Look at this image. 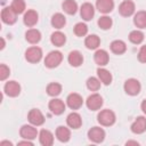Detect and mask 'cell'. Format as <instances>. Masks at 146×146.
<instances>
[{
  "label": "cell",
  "mask_w": 146,
  "mask_h": 146,
  "mask_svg": "<svg viewBox=\"0 0 146 146\" xmlns=\"http://www.w3.org/2000/svg\"><path fill=\"white\" fill-rule=\"evenodd\" d=\"M63 60V55L60 51L58 50H54V51H50L46 58H44V65L48 67V68H54V67H57Z\"/></svg>",
  "instance_id": "6da1fadb"
},
{
  "label": "cell",
  "mask_w": 146,
  "mask_h": 146,
  "mask_svg": "<svg viewBox=\"0 0 146 146\" xmlns=\"http://www.w3.org/2000/svg\"><path fill=\"white\" fill-rule=\"evenodd\" d=\"M97 120L102 125L110 127V125L114 124V122H115V114L111 110H103L98 113Z\"/></svg>",
  "instance_id": "7a4b0ae2"
},
{
  "label": "cell",
  "mask_w": 146,
  "mask_h": 146,
  "mask_svg": "<svg viewBox=\"0 0 146 146\" xmlns=\"http://www.w3.org/2000/svg\"><path fill=\"white\" fill-rule=\"evenodd\" d=\"M141 86L137 79H128L124 82V91L130 96H136L140 92Z\"/></svg>",
  "instance_id": "3957f363"
},
{
  "label": "cell",
  "mask_w": 146,
  "mask_h": 146,
  "mask_svg": "<svg viewBox=\"0 0 146 146\" xmlns=\"http://www.w3.org/2000/svg\"><path fill=\"white\" fill-rule=\"evenodd\" d=\"M25 58L30 63H38L42 58V50L39 47H30L25 51Z\"/></svg>",
  "instance_id": "277c9868"
},
{
  "label": "cell",
  "mask_w": 146,
  "mask_h": 146,
  "mask_svg": "<svg viewBox=\"0 0 146 146\" xmlns=\"http://www.w3.org/2000/svg\"><path fill=\"white\" fill-rule=\"evenodd\" d=\"M86 104H87V107L90 110V111H97L102 107L103 105V98L100 95L98 94H92L90 95L87 100H86Z\"/></svg>",
  "instance_id": "5b68a950"
},
{
  "label": "cell",
  "mask_w": 146,
  "mask_h": 146,
  "mask_svg": "<svg viewBox=\"0 0 146 146\" xmlns=\"http://www.w3.org/2000/svg\"><path fill=\"white\" fill-rule=\"evenodd\" d=\"M27 119H29V121H30L31 124L36 125V127L43 124V122H44V116H43V114L41 113V111H39L38 108H32V110L29 112Z\"/></svg>",
  "instance_id": "8992f818"
},
{
  "label": "cell",
  "mask_w": 146,
  "mask_h": 146,
  "mask_svg": "<svg viewBox=\"0 0 146 146\" xmlns=\"http://www.w3.org/2000/svg\"><path fill=\"white\" fill-rule=\"evenodd\" d=\"M1 19L5 24H8V25H11L16 22L17 19V14L14 11V9L11 7H6L2 9L1 11Z\"/></svg>",
  "instance_id": "52a82bcc"
},
{
  "label": "cell",
  "mask_w": 146,
  "mask_h": 146,
  "mask_svg": "<svg viewBox=\"0 0 146 146\" xmlns=\"http://www.w3.org/2000/svg\"><path fill=\"white\" fill-rule=\"evenodd\" d=\"M19 135L22 138L24 139H29V140H33L36 138L38 136V130L33 127V125H29V124H24L22 125L21 130H19Z\"/></svg>",
  "instance_id": "ba28073f"
},
{
  "label": "cell",
  "mask_w": 146,
  "mask_h": 146,
  "mask_svg": "<svg viewBox=\"0 0 146 146\" xmlns=\"http://www.w3.org/2000/svg\"><path fill=\"white\" fill-rule=\"evenodd\" d=\"M88 138L94 143H102L105 138V131L99 127H94L88 131Z\"/></svg>",
  "instance_id": "9c48e42d"
},
{
  "label": "cell",
  "mask_w": 146,
  "mask_h": 146,
  "mask_svg": "<svg viewBox=\"0 0 146 146\" xmlns=\"http://www.w3.org/2000/svg\"><path fill=\"white\" fill-rule=\"evenodd\" d=\"M5 94L9 97H17L21 92V86L16 81H8L5 84Z\"/></svg>",
  "instance_id": "30bf717a"
},
{
  "label": "cell",
  "mask_w": 146,
  "mask_h": 146,
  "mask_svg": "<svg viewBox=\"0 0 146 146\" xmlns=\"http://www.w3.org/2000/svg\"><path fill=\"white\" fill-rule=\"evenodd\" d=\"M66 103H67V106H68L70 108H72V110H78V108H80V107L82 106L83 99H82V97H81L79 94L73 92V94H70V95L67 96Z\"/></svg>",
  "instance_id": "8fae6325"
},
{
  "label": "cell",
  "mask_w": 146,
  "mask_h": 146,
  "mask_svg": "<svg viewBox=\"0 0 146 146\" xmlns=\"http://www.w3.org/2000/svg\"><path fill=\"white\" fill-rule=\"evenodd\" d=\"M119 13L124 17L131 16L135 13V3L131 0H124L119 6Z\"/></svg>",
  "instance_id": "7c38bea8"
},
{
  "label": "cell",
  "mask_w": 146,
  "mask_h": 146,
  "mask_svg": "<svg viewBox=\"0 0 146 146\" xmlns=\"http://www.w3.org/2000/svg\"><path fill=\"white\" fill-rule=\"evenodd\" d=\"M49 110L55 114V115H60L65 111V104L62 99L54 98L49 102Z\"/></svg>",
  "instance_id": "4fadbf2b"
},
{
  "label": "cell",
  "mask_w": 146,
  "mask_h": 146,
  "mask_svg": "<svg viewBox=\"0 0 146 146\" xmlns=\"http://www.w3.org/2000/svg\"><path fill=\"white\" fill-rule=\"evenodd\" d=\"M80 15L82 17V19L84 21H91L94 15H95V9H94V6L89 2H84L81 8H80Z\"/></svg>",
  "instance_id": "5bb4252c"
},
{
  "label": "cell",
  "mask_w": 146,
  "mask_h": 146,
  "mask_svg": "<svg viewBox=\"0 0 146 146\" xmlns=\"http://www.w3.org/2000/svg\"><path fill=\"white\" fill-rule=\"evenodd\" d=\"M66 123H67V125H68L70 128H72V129H79V128L81 127V124H82V119H81L80 114H78V113H75V112H72V113H70V114L67 115V117H66Z\"/></svg>",
  "instance_id": "9a60e30c"
},
{
  "label": "cell",
  "mask_w": 146,
  "mask_h": 146,
  "mask_svg": "<svg viewBox=\"0 0 146 146\" xmlns=\"http://www.w3.org/2000/svg\"><path fill=\"white\" fill-rule=\"evenodd\" d=\"M131 131L133 133H143L144 131H146V117L144 116H138L135 122L131 124Z\"/></svg>",
  "instance_id": "2e32d148"
},
{
  "label": "cell",
  "mask_w": 146,
  "mask_h": 146,
  "mask_svg": "<svg viewBox=\"0 0 146 146\" xmlns=\"http://www.w3.org/2000/svg\"><path fill=\"white\" fill-rule=\"evenodd\" d=\"M38 19H39V16H38V13L33 9H29L25 14H24V17H23V22L26 26H34L36 23H38Z\"/></svg>",
  "instance_id": "e0dca14e"
},
{
  "label": "cell",
  "mask_w": 146,
  "mask_h": 146,
  "mask_svg": "<svg viewBox=\"0 0 146 146\" xmlns=\"http://www.w3.org/2000/svg\"><path fill=\"white\" fill-rule=\"evenodd\" d=\"M96 8L103 14H108L114 8V1L113 0H97Z\"/></svg>",
  "instance_id": "ac0fdd59"
},
{
  "label": "cell",
  "mask_w": 146,
  "mask_h": 146,
  "mask_svg": "<svg viewBox=\"0 0 146 146\" xmlns=\"http://www.w3.org/2000/svg\"><path fill=\"white\" fill-rule=\"evenodd\" d=\"M108 58H110L108 54L104 49H98L94 55V59H95L96 64L99 66H105L108 63Z\"/></svg>",
  "instance_id": "d6986e66"
},
{
  "label": "cell",
  "mask_w": 146,
  "mask_h": 146,
  "mask_svg": "<svg viewBox=\"0 0 146 146\" xmlns=\"http://www.w3.org/2000/svg\"><path fill=\"white\" fill-rule=\"evenodd\" d=\"M39 140H40V144L43 146H51L54 143V135L49 130L43 129L39 133Z\"/></svg>",
  "instance_id": "ffe728a7"
},
{
  "label": "cell",
  "mask_w": 146,
  "mask_h": 146,
  "mask_svg": "<svg viewBox=\"0 0 146 146\" xmlns=\"http://www.w3.org/2000/svg\"><path fill=\"white\" fill-rule=\"evenodd\" d=\"M67 60H68V63H70L72 66L78 67V66H80V65L83 63V57H82V55H81L80 51L73 50V51H71V52L68 54Z\"/></svg>",
  "instance_id": "44dd1931"
},
{
  "label": "cell",
  "mask_w": 146,
  "mask_h": 146,
  "mask_svg": "<svg viewBox=\"0 0 146 146\" xmlns=\"http://www.w3.org/2000/svg\"><path fill=\"white\" fill-rule=\"evenodd\" d=\"M56 137L59 141L62 143H66L70 140V137H71V131L68 128L64 127V125H59L57 129H56Z\"/></svg>",
  "instance_id": "7402d4cb"
},
{
  "label": "cell",
  "mask_w": 146,
  "mask_h": 146,
  "mask_svg": "<svg viewBox=\"0 0 146 146\" xmlns=\"http://www.w3.org/2000/svg\"><path fill=\"white\" fill-rule=\"evenodd\" d=\"M25 39L30 43H38L41 40V33H40V31H38L35 29L27 30L25 33Z\"/></svg>",
  "instance_id": "603a6c76"
},
{
  "label": "cell",
  "mask_w": 146,
  "mask_h": 146,
  "mask_svg": "<svg viewBox=\"0 0 146 146\" xmlns=\"http://www.w3.org/2000/svg\"><path fill=\"white\" fill-rule=\"evenodd\" d=\"M50 41L54 46H57V47H62L65 42H66V36L64 33H62L60 31H56L51 34L50 36Z\"/></svg>",
  "instance_id": "cb8c5ba5"
},
{
  "label": "cell",
  "mask_w": 146,
  "mask_h": 146,
  "mask_svg": "<svg viewBox=\"0 0 146 146\" xmlns=\"http://www.w3.org/2000/svg\"><path fill=\"white\" fill-rule=\"evenodd\" d=\"M97 75H98V78H99L102 83H104L105 86L111 84V82H112V74L110 73V71H107L106 68L99 67L97 70Z\"/></svg>",
  "instance_id": "d4e9b609"
},
{
  "label": "cell",
  "mask_w": 146,
  "mask_h": 146,
  "mask_svg": "<svg viewBox=\"0 0 146 146\" xmlns=\"http://www.w3.org/2000/svg\"><path fill=\"white\" fill-rule=\"evenodd\" d=\"M84 44L88 49H96L98 48V46L100 44V39L98 35L96 34H90L84 40Z\"/></svg>",
  "instance_id": "484cf974"
},
{
  "label": "cell",
  "mask_w": 146,
  "mask_h": 146,
  "mask_svg": "<svg viewBox=\"0 0 146 146\" xmlns=\"http://www.w3.org/2000/svg\"><path fill=\"white\" fill-rule=\"evenodd\" d=\"M66 24V18L63 14L60 13H56L52 17H51V25L55 27V29H62L64 25Z\"/></svg>",
  "instance_id": "4316f807"
},
{
  "label": "cell",
  "mask_w": 146,
  "mask_h": 146,
  "mask_svg": "<svg viewBox=\"0 0 146 146\" xmlns=\"http://www.w3.org/2000/svg\"><path fill=\"white\" fill-rule=\"evenodd\" d=\"M133 23L139 29H146V11H138L133 17Z\"/></svg>",
  "instance_id": "83f0119b"
},
{
  "label": "cell",
  "mask_w": 146,
  "mask_h": 146,
  "mask_svg": "<svg viewBox=\"0 0 146 146\" xmlns=\"http://www.w3.org/2000/svg\"><path fill=\"white\" fill-rule=\"evenodd\" d=\"M111 50L116 55H121L127 50V46L122 40H114L111 43Z\"/></svg>",
  "instance_id": "f1b7e54d"
},
{
  "label": "cell",
  "mask_w": 146,
  "mask_h": 146,
  "mask_svg": "<svg viewBox=\"0 0 146 146\" xmlns=\"http://www.w3.org/2000/svg\"><path fill=\"white\" fill-rule=\"evenodd\" d=\"M62 7H63L64 11L68 15H74L78 10V3L74 0H65L62 3Z\"/></svg>",
  "instance_id": "f546056e"
},
{
  "label": "cell",
  "mask_w": 146,
  "mask_h": 146,
  "mask_svg": "<svg viewBox=\"0 0 146 146\" xmlns=\"http://www.w3.org/2000/svg\"><path fill=\"white\" fill-rule=\"evenodd\" d=\"M62 92V86L57 82H52V83H49L47 86V94L51 97H56L58 96L59 94Z\"/></svg>",
  "instance_id": "4dcf8cb0"
},
{
  "label": "cell",
  "mask_w": 146,
  "mask_h": 146,
  "mask_svg": "<svg viewBox=\"0 0 146 146\" xmlns=\"http://www.w3.org/2000/svg\"><path fill=\"white\" fill-rule=\"evenodd\" d=\"M129 40H130V42H132L135 44H139L144 40V33L141 31H139V30L131 31L130 34H129Z\"/></svg>",
  "instance_id": "1f68e13d"
},
{
  "label": "cell",
  "mask_w": 146,
  "mask_h": 146,
  "mask_svg": "<svg viewBox=\"0 0 146 146\" xmlns=\"http://www.w3.org/2000/svg\"><path fill=\"white\" fill-rule=\"evenodd\" d=\"M87 88L91 91H97L100 88V80L95 76H90L87 80Z\"/></svg>",
  "instance_id": "d6a6232c"
},
{
  "label": "cell",
  "mask_w": 146,
  "mask_h": 146,
  "mask_svg": "<svg viewBox=\"0 0 146 146\" xmlns=\"http://www.w3.org/2000/svg\"><path fill=\"white\" fill-rule=\"evenodd\" d=\"M113 22H112V18L108 17V16H102L99 17L98 19V26L102 29V30H108L111 29Z\"/></svg>",
  "instance_id": "836d02e7"
},
{
  "label": "cell",
  "mask_w": 146,
  "mask_h": 146,
  "mask_svg": "<svg viewBox=\"0 0 146 146\" xmlns=\"http://www.w3.org/2000/svg\"><path fill=\"white\" fill-rule=\"evenodd\" d=\"M10 7L18 15V14L24 13V10H25V2H24V0H13Z\"/></svg>",
  "instance_id": "e575fe53"
},
{
  "label": "cell",
  "mask_w": 146,
  "mask_h": 146,
  "mask_svg": "<svg viewBox=\"0 0 146 146\" xmlns=\"http://www.w3.org/2000/svg\"><path fill=\"white\" fill-rule=\"evenodd\" d=\"M74 33L78 36H84L88 33V26L84 23H76L74 26Z\"/></svg>",
  "instance_id": "d590c367"
},
{
  "label": "cell",
  "mask_w": 146,
  "mask_h": 146,
  "mask_svg": "<svg viewBox=\"0 0 146 146\" xmlns=\"http://www.w3.org/2000/svg\"><path fill=\"white\" fill-rule=\"evenodd\" d=\"M9 74H10L9 67H8L7 65H5V64H1V65H0V80H1V81L6 80V79L9 76Z\"/></svg>",
  "instance_id": "8d00e7d4"
},
{
  "label": "cell",
  "mask_w": 146,
  "mask_h": 146,
  "mask_svg": "<svg viewBox=\"0 0 146 146\" xmlns=\"http://www.w3.org/2000/svg\"><path fill=\"white\" fill-rule=\"evenodd\" d=\"M138 60L141 63H146V46H143L138 52Z\"/></svg>",
  "instance_id": "74e56055"
},
{
  "label": "cell",
  "mask_w": 146,
  "mask_h": 146,
  "mask_svg": "<svg viewBox=\"0 0 146 146\" xmlns=\"http://www.w3.org/2000/svg\"><path fill=\"white\" fill-rule=\"evenodd\" d=\"M18 145L21 146V145H29V146H32L33 145V143L31 141V140H29V139H25L24 141H19L18 143Z\"/></svg>",
  "instance_id": "f35d334b"
},
{
  "label": "cell",
  "mask_w": 146,
  "mask_h": 146,
  "mask_svg": "<svg viewBox=\"0 0 146 146\" xmlns=\"http://www.w3.org/2000/svg\"><path fill=\"white\" fill-rule=\"evenodd\" d=\"M141 110H143V112L146 114V99L143 100V103H141Z\"/></svg>",
  "instance_id": "ab89813d"
},
{
  "label": "cell",
  "mask_w": 146,
  "mask_h": 146,
  "mask_svg": "<svg viewBox=\"0 0 146 146\" xmlns=\"http://www.w3.org/2000/svg\"><path fill=\"white\" fill-rule=\"evenodd\" d=\"M125 145H136V146H138L139 144H138V141H133V140H129V141H127V143H125Z\"/></svg>",
  "instance_id": "60d3db41"
},
{
  "label": "cell",
  "mask_w": 146,
  "mask_h": 146,
  "mask_svg": "<svg viewBox=\"0 0 146 146\" xmlns=\"http://www.w3.org/2000/svg\"><path fill=\"white\" fill-rule=\"evenodd\" d=\"M0 145H1V146H3V145H9V146H11L13 144H11L10 141H7V140H3V141H1V143H0Z\"/></svg>",
  "instance_id": "b9f144b4"
},
{
  "label": "cell",
  "mask_w": 146,
  "mask_h": 146,
  "mask_svg": "<svg viewBox=\"0 0 146 146\" xmlns=\"http://www.w3.org/2000/svg\"><path fill=\"white\" fill-rule=\"evenodd\" d=\"M5 48V40H3V38H1V49H3Z\"/></svg>",
  "instance_id": "7bdbcfd3"
}]
</instances>
